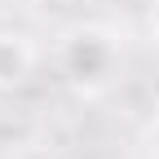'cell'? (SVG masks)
Masks as SVG:
<instances>
[{
	"mask_svg": "<svg viewBox=\"0 0 159 159\" xmlns=\"http://www.w3.org/2000/svg\"><path fill=\"white\" fill-rule=\"evenodd\" d=\"M62 75L71 80V84H102V80H111L115 71V44H111V35L102 31H93V27H75L66 35V44H62Z\"/></svg>",
	"mask_w": 159,
	"mask_h": 159,
	"instance_id": "cell-1",
	"label": "cell"
},
{
	"mask_svg": "<svg viewBox=\"0 0 159 159\" xmlns=\"http://www.w3.org/2000/svg\"><path fill=\"white\" fill-rule=\"evenodd\" d=\"M35 66H40V49L31 44V35H22V31H0V93L22 89Z\"/></svg>",
	"mask_w": 159,
	"mask_h": 159,
	"instance_id": "cell-2",
	"label": "cell"
},
{
	"mask_svg": "<svg viewBox=\"0 0 159 159\" xmlns=\"http://www.w3.org/2000/svg\"><path fill=\"white\" fill-rule=\"evenodd\" d=\"M146 155L159 159V119H150V133H146Z\"/></svg>",
	"mask_w": 159,
	"mask_h": 159,
	"instance_id": "cell-3",
	"label": "cell"
}]
</instances>
